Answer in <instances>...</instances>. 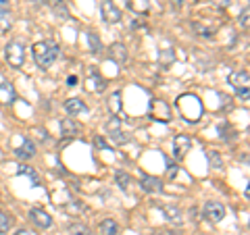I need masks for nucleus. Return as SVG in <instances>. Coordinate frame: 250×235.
<instances>
[{
  "instance_id": "f257e3e1",
  "label": "nucleus",
  "mask_w": 250,
  "mask_h": 235,
  "mask_svg": "<svg viewBox=\"0 0 250 235\" xmlns=\"http://www.w3.org/2000/svg\"><path fill=\"white\" fill-rule=\"evenodd\" d=\"M31 52H34V59L38 62V67H42V69L52 67L54 60L59 59V46H57V42H52V40L36 42L34 48H31Z\"/></svg>"
},
{
  "instance_id": "f03ea898",
  "label": "nucleus",
  "mask_w": 250,
  "mask_h": 235,
  "mask_svg": "<svg viewBox=\"0 0 250 235\" xmlns=\"http://www.w3.org/2000/svg\"><path fill=\"white\" fill-rule=\"evenodd\" d=\"M4 59H6V62H9L11 67H15V69H21L23 65H25V46H23V42L11 40L9 44H6V48H4Z\"/></svg>"
},
{
  "instance_id": "7ed1b4c3",
  "label": "nucleus",
  "mask_w": 250,
  "mask_h": 235,
  "mask_svg": "<svg viewBox=\"0 0 250 235\" xmlns=\"http://www.w3.org/2000/svg\"><path fill=\"white\" fill-rule=\"evenodd\" d=\"M202 213H205L207 221L219 223V221H223V218H225V206L221 204V202L208 200V202H205V208H202Z\"/></svg>"
},
{
  "instance_id": "20e7f679",
  "label": "nucleus",
  "mask_w": 250,
  "mask_h": 235,
  "mask_svg": "<svg viewBox=\"0 0 250 235\" xmlns=\"http://www.w3.org/2000/svg\"><path fill=\"white\" fill-rule=\"evenodd\" d=\"M85 88H88L90 92H104V88H106V83H104V79L100 77V73H98V69L96 67H90L88 69V75H85Z\"/></svg>"
},
{
  "instance_id": "39448f33",
  "label": "nucleus",
  "mask_w": 250,
  "mask_h": 235,
  "mask_svg": "<svg viewBox=\"0 0 250 235\" xmlns=\"http://www.w3.org/2000/svg\"><path fill=\"white\" fill-rule=\"evenodd\" d=\"M100 11H103V19L106 23H119L121 21V11L117 9V4L113 2V0H103Z\"/></svg>"
},
{
  "instance_id": "423d86ee",
  "label": "nucleus",
  "mask_w": 250,
  "mask_h": 235,
  "mask_svg": "<svg viewBox=\"0 0 250 235\" xmlns=\"http://www.w3.org/2000/svg\"><path fill=\"white\" fill-rule=\"evenodd\" d=\"M190 148H192V139L188 137V136H177L173 139V156L177 160H182L184 156L190 152Z\"/></svg>"
},
{
  "instance_id": "0eeeda50",
  "label": "nucleus",
  "mask_w": 250,
  "mask_h": 235,
  "mask_svg": "<svg viewBox=\"0 0 250 235\" xmlns=\"http://www.w3.org/2000/svg\"><path fill=\"white\" fill-rule=\"evenodd\" d=\"M108 54H111V59L117 62V65H125V62H127V59H129L127 48H125V44H121V42L111 44V48H108Z\"/></svg>"
},
{
  "instance_id": "6e6552de",
  "label": "nucleus",
  "mask_w": 250,
  "mask_h": 235,
  "mask_svg": "<svg viewBox=\"0 0 250 235\" xmlns=\"http://www.w3.org/2000/svg\"><path fill=\"white\" fill-rule=\"evenodd\" d=\"M229 85H233L236 90H246L250 85V75L248 71H242V69H238V71H233L229 75Z\"/></svg>"
},
{
  "instance_id": "1a4fd4ad",
  "label": "nucleus",
  "mask_w": 250,
  "mask_h": 235,
  "mask_svg": "<svg viewBox=\"0 0 250 235\" xmlns=\"http://www.w3.org/2000/svg\"><path fill=\"white\" fill-rule=\"evenodd\" d=\"M29 216H31V221H34L38 227H42V229H48V227H52L50 215L46 213V210H42V208H31Z\"/></svg>"
},
{
  "instance_id": "9d476101",
  "label": "nucleus",
  "mask_w": 250,
  "mask_h": 235,
  "mask_svg": "<svg viewBox=\"0 0 250 235\" xmlns=\"http://www.w3.org/2000/svg\"><path fill=\"white\" fill-rule=\"evenodd\" d=\"M106 127H108V136H111V139H113L115 144H125L129 139L127 133H123L119 129V121H117V119H111V123H108Z\"/></svg>"
},
{
  "instance_id": "9b49d317",
  "label": "nucleus",
  "mask_w": 250,
  "mask_h": 235,
  "mask_svg": "<svg viewBox=\"0 0 250 235\" xmlns=\"http://www.w3.org/2000/svg\"><path fill=\"white\" fill-rule=\"evenodd\" d=\"M140 185H142L144 192H150V194L163 192V183L156 177H150V175H142V177H140Z\"/></svg>"
},
{
  "instance_id": "f8f14e48",
  "label": "nucleus",
  "mask_w": 250,
  "mask_h": 235,
  "mask_svg": "<svg viewBox=\"0 0 250 235\" xmlns=\"http://www.w3.org/2000/svg\"><path fill=\"white\" fill-rule=\"evenodd\" d=\"M15 156H17L19 160H29V158H34L36 156V146H34V142L31 139H25L17 150H15Z\"/></svg>"
},
{
  "instance_id": "ddd939ff",
  "label": "nucleus",
  "mask_w": 250,
  "mask_h": 235,
  "mask_svg": "<svg viewBox=\"0 0 250 235\" xmlns=\"http://www.w3.org/2000/svg\"><path fill=\"white\" fill-rule=\"evenodd\" d=\"M15 98H17V92L11 83H0V104L4 106H11L15 102Z\"/></svg>"
},
{
  "instance_id": "4468645a",
  "label": "nucleus",
  "mask_w": 250,
  "mask_h": 235,
  "mask_svg": "<svg viewBox=\"0 0 250 235\" xmlns=\"http://www.w3.org/2000/svg\"><path fill=\"white\" fill-rule=\"evenodd\" d=\"M61 131H62V136L65 137H75V136H80L82 133V125L75 123L73 119H62L61 121Z\"/></svg>"
},
{
  "instance_id": "2eb2a0df",
  "label": "nucleus",
  "mask_w": 250,
  "mask_h": 235,
  "mask_svg": "<svg viewBox=\"0 0 250 235\" xmlns=\"http://www.w3.org/2000/svg\"><path fill=\"white\" fill-rule=\"evenodd\" d=\"M163 215H165L169 221L175 223V225H182L184 223V213L177 206H173V204H163Z\"/></svg>"
},
{
  "instance_id": "dca6fc26",
  "label": "nucleus",
  "mask_w": 250,
  "mask_h": 235,
  "mask_svg": "<svg viewBox=\"0 0 250 235\" xmlns=\"http://www.w3.org/2000/svg\"><path fill=\"white\" fill-rule=\"evenodd\" d=\"M65 111L69 115H73V117L83 115L85 113V104L82 102L80 98H69V100H65Z\"/></svg>"
},
{
  "instance_id": "f3484780",
  "label": "nucleus",
  "mask_w": 250,
  "mask_h": 235,
  "mask_svg": "<svg viewBox=\"0 0 250 235\" xmlns=\"http://www.w3.org/2000/svg\"><path fill=\"white\" fill-rule=\"evenodd\" d=\"M127 9L134 11L136 15H146L150 11V2L148 0H127Z\"/></svg>"
},
{
  "instance_id": "a211bd4d",
  "label": "nucleus",
  "mask_w": 250,
  "mask_h": 235,
  "mask_svg": "<svg viewBox=\"0 0 250 235\" xmlns=\"http://www.w3.org/2000/svg\"><path fill=\"white\" fill-rule=\"evenodd\" d=\"M117 231H119V225H117L113 218H104V221L98 225L100 235H117Z\"/></svg>"
},
{
  "instance_id": "6ab92c4d",
  "label": "nucleus",
  "mask_w": 250,
  "mask_h": 235,
  "mask_svg": "<svg viewBox=\"0 0 250 235\" xmlns=\"http://www.w3.org/2000/svg\"><path fill=\"white\" fill-rule=\"evenodd\" d=\"M88 44H90V48L94 54H100V48H103V44H100V38L94 34V31H90L88 34Z\"/></svg>"
},
{
  "instance_id": "aec40b11",
  "label": "nucleus",
  "mask_w": 250,
  "mask_h": 235,
  "mask_svg": "<svg viewBox=\"0 0 250 235\" xmlns=\"http://www.w3.org/2000/svg\"><path fill=\"white\" fill-rule=\"evenodd\" d=\"M108 106H111V113H119L121 111V92L111 94V100H108Z\"/></svg>"
},
{
  "instance_id": "412c9836",
  "label": "nucleus",
  "mask_w": 250,
  "mask_h": 235,
  "mask_svg": "<svg viewBox=\"0 0 250 235\" xmlns=\"http://www.w3.org/2000/svg\"><path fill=\"white\" fill-rule=\"evenodd\" d=\"M13 227V221L9 218V215L2 213L0 210V235H4V233H9V229Z\"/></svg>"
},
{
  "instance_id": "4be33fe9",
  "label": "nucleus",
  "mask_w": 250,
  "mask_h": 235,
  "mask_svg": "<svg viewBox=\"0 0 250 235\" xmlns=\"http://www.w3.org/2000/svg\"><path fill=\"white\" fill-rule=\"evenodd\" d=\"M115 179H117V185H119L121 190H127V187H129V183H131V177H129L127 173H123V171H117Z\"/></svg>"
},
{
  "instance_id": "5701e85b",
  "label": "nucleus",
  "mask_w": 250,
  "mask_h": 235,
  "mask_svg": "<svg viewBox=\"0 0 250 235\" xmlns=\"http://www.w3.org/2000/svg\"><path fill=\"white\" fill-rule=\"evenodd\" d=\"M69 233H71V235H92V231L85 225H82V223H75V225L69 227Z\"/></svg>"
},
{
  "instance_id": "b1692460",
  "label": "nucleus",
  "mask_w": 250,
  "mask_h": 235,
  "mask_svg": "<svg viewBox=\"0 0 250 235\" xmlns=\"http://www.w3.org/2000/svg\"><path fill=\"white\" fill-rule=\"evenodd\" d=\"M11 29V17L9 13L0 11V31H9Z\"/></svg>"
},
{
  "instance_id": "393cba45",
  "label": "nucleus",
  "mask_w": 250,
  "mask_h": 235,
  "mask_svg": "<svg viewBox=\"0 0 250 235\" xmlns=\"http://www.w3.org/2000/svg\"><path fill=\"white\" fill-rule=\"evenodd\" d=\"M19 175H27L31 181L38 183V173H36V169H31V167H21V169H19Z\"/></svg>"
},
{
  "instance_id": "a878e982",
  "label": "nucleus",
  "mask_w": 250,
  "mask_h": 235,
  "mask_svg": "<svg viewBox=\"0 0 250 235\" xmlns=\"http://www.w3.org/2000/svg\"><path fill=\"white\" fill-rule=\"evenodd\" d=\"M208 160H210V164H213L215 169H221V156H219V152L210 150L208 152Z\"/></svg>"
},
{
  "instance_id": "bb28decb",
  "label": "nucleus",
  "mask_w": 250,
  "mask_h": 235,
  "mask_svg": "<svg viewBox=\"0 0 250 235\" xmlns=\"http://www.w3.org/2000/svg\"><path fill=\"white\" fill-rule=\"evenodd\" d=\"M248 13L250 11H248V6H246V9L242 11V15H240V25L242 27H248Z\"/></svg>"
},
{
  "instance_id": "cd10ccee",
  "label": "nucleus",
  "mask_w": 250,
  "mask_h": 235,
  "mask_svg": "<svg viewBox=\"0 0 250 235\" xmlns=\"http://www.w3.org/2000/svg\"><path fill=\"white\" fill-rule=\"evenodd\" d=\"M0 11L9 13L11 11V0H0Z\"/></svg>"
},
{
  "instance_id": "c85d7f7f",
  "label": "nucleus",
  "mask_w": 250,
  "mask_h": 235,
  "mask_svg": "<svg viewBox=\"0 0 250 235\" xmlns=\"http://www.w3.org/2000/svg\"><path fill=\"white\" fill-rule=\"evenodd\" d=\"M94 144H96V146L100 148V150H104V148H106V144H104V139H103V137H100V136H96V137H94Z\"/></svg>"
},
{
  "instance_id": "c756f323",
  "label": "nucleus",
  "mask_w": 250,
  "mask_h": 235,
  "mask_svg": "<svg viewBox=\"0 0 250 235\" xmlns=\"http://www.w3.org/2000/svg\"><path fill=\"white\" fill-rule=\"evenodd\" d=\"M236 92H238V96L244 100V102H248V96H250V94H248V88H246V90H236Z\"/></svg>"
},
{
  "instance_id": "7c9ffc66",
  "label": "nucleus",
  "mask_w": 250,
  "mask_h": 235,
  "mask_svg": "<svg viewBox=\"0 0 250 235\" xmlns=\"http://www.w3.org/2000/svg\"><path fill=\"white\" fill-rule=\"evenodd\" d=\"M67 83H69V88H73V85H77V77H75V75H71V77L67 79Z\"/></svg>"
},
{
  "instance_id": "2f4dec72",
  "label": "nucleus",
  "mask_w": 250,
  "mask_h": 235,
  "mask_svg": "<svg viewBox=\"0 0 250 235\" xmlns=\"http://www.w3.org/2000/svg\"><path fill=\"white\" fill-rule=\"evenodd\" d=\"M156 235H179V233L169 231V229H163V231H156Z\"/></svg>"
},
{
  "instance_id": "473e14b6",
  "label": "nucleus",
  "mask_w": 250,
  "mask_h": 235,
  "mask_svg": "<svg viewBox=\"0 0 250 235\" xmlns=\"http://www.w3.org/2000/svg\"><path fill=\"white\" fill-rule=\"evenodd\" d=\"M167 173H169V177L177 175V167H171V164H169V171H167Z\"/></svg>"
},
{
  "instance_id": "72a5a7b5",
  "label": "nucleus",
  "mask_w": 250,
  "mask_h": 235,
  "mask_svg": "<svg viewBox=\"0 0 250 235\" xmlns=\"http://www.w3.org/2000/svg\"><path fill=\"white\" fill-rule=\"evenodd\" d=\"M15 235H34V233H31V231H27V229H19V231L15 233Z\"/></svg>"
}]
</instances>
